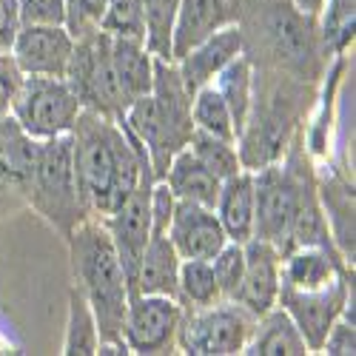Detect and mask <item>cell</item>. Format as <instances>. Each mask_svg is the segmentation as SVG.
Segmentation results:
<instances>
[{"mask_svg": "<svg viewBox=\"0 0 356 356\" xmlns=\"http://www.w3.org/2000/svg\"><path fill=\"white\" fill-rule=\"evenodd\" d=\"M72 134V160L88 217L106 220L131 197L143 177H154L145 145L120 117L83 108Z\"/></svg>", "mask_w": 356, "mask_h": 356, "instance_id": "cell-1", "label": "cell"}, {"mask_svg": "<svg viewBox=\"0 0 356 356\" xmlns=\"http://www.w3.org/2000/svg\"><path fill=\"white\" fill-rule=\"evenodd\" d=\"M254 236L274 243L280 254L300 245H334L319 209L316 171L308 160V148L302 154V134L291 140L280 160L254 171Z\"/></svg>", "mask_w": 356, "mask_h": 356, "instance_id": "cell-2", "label": "cell"}, {"mask_svg": "<svg viewBox=\"0 0 356 356\" xmlns=\"http://www.w3.org/2000/svg\"><path fill=\"white\" fill-rule=\"evenodd\" d=\"M66 243L74 285L83 291V296L95 311L100 345H126L123 322L131 300V288L103 220L86 217L66 236Z\"/></svg>", "mask_w": 356, "mask_h": 356, "instance_id": "cell-3", "label": "cell"}, {"mask_svg": "<svg viewBox=\"0 0 356 356\" xmlns=\"http://www.w3.org/2000/svg\"><path fill=\"white\" fill-rule=\"evenodd\" d=\"M120 120L145 145L152 160L154 180H163L168 163L183 152L191 140V92L186 88L174 60L154 57V83L152 92L137 97Z\"/></svg>", "mask_w": 356, "mask_h": 356, "instance_id": "cell-4", "label": "cell"}, {"mask_svg": "<svg viewBox=\"0 0 356 356\" xmlns=\"http://www.w3.org/2000/svg\"><path fill=\"white\" fill-rule=\"evenodd\" d=\"M300 100L302 92H296L293 77L277 69L271 77H257L254 72V97L251 111L243 134L236 137L240 160L248 171H257L285 154L291 140L300 134Z\"/></svg>", "mask_w": 356, "mask_h": 356, "instance_id": "cell-5", "label": "cell"}, {"mask_svg": "<svg viewBox=\"0 0 356 356\" xmlns=\"http://www.w3.org/2000/svg\"><path fill=\"white\" fill-rule=\"evenodd\" d=\"M26 205L35 209L63 236H69L88 217L77 188V174L72 160V134H60V137L38 143V157H35L32 180H29Z\"/></svg>", "mask_w": 356, "mask_h": 356, "instance_id": "cell-6", "label": "cell"}, {"mask_svg": "<svg viewBox=\"0 0 356 356\" xmlns=\"http://www.w3.org/2000/svg\"><path fill=\"white\" fill-rule=\"evenodd\" d=\"M66 83L72 86L83 108L108 117H123L126 100L111 63V35H106L100 26L74 38Z\"/></svg>", "mask_w": 356, "mask_h": 356, "instance_id": "cell-7", "label": "cell"}, {"mask_svg": "<svg viewBox=\"0 0 356 356\" xmlns=\"http://www.w3.org/2000/svg\"><path fill=\"white\" fill-rule=\"evenodd\" d=\"M254 314L234 300H220L209 308L183 311L177 350L188 356H234L243 353L254 328Z\"/></svg>", "mask_w": 356, "mask_h": 356, "instance_id": "cell-8", "label": "cell"}, {"mask_svg": "<svg viewBox=\"0 0 356 356\" xmlns=\"http://www.w3.org/2000/svg\"><path fill=\"white\" fill-rule=\"evenodd\" d=\"M83 106L66 77H40L26 74L12 106L17 126L35 140H51L69 134L77 123Z\"/></svg>", "mask_w": 356, "mask_h": 356, "instance_id": "cell-9", "label": "cell"}, {"mask_svg": "<svg viewBox=\"0 0 356 356\" xmlns=\"http://www.w3.org/2000/svg\"><path fill=\"white\" fill-rule=\"evenodd\" d=\"M277 305L296 322L308 348L319 350L325 334L339 316L353 322V274L348 271L337 282L316 291H293L280 285Z\"/></svg>", "mask_w": 356, "mask_h": 356, "instance_id": "cell-10", "label": "cell"}, {"mask_svg": "<svg viewBox=\"0 0 356 356\" xmlns=\"http://www.w3.org/2000/svg\"><path fill=\"white\" fill-rule=\"evenodd\" d=\"M180 322H183V305L174 296L131 293L123 322V342L129 353H143V356L177 353Z\"/></svg>", "mask_w": 356, "mask_h": 356, "instance_id": "cell-11", "label": "cell"}, {"mask_svg": "<svg viewBox=\"0 0 356 356\" xmlns=\"http://www.w3.org/2000/svg\"><path fill=\"white\" fill-rule=\"evenodd\" d=\"M152 186H154V177H143L140 186L131 191V197L114 214H108L103 220L111 243H114V251L120 257L131 293H134V280H137V268H140L145 243H148V236H152V211H148Z\"/></svg>", "mask_w": 356, "mask_h": 356, "instance_id": "cell-12", "label": "cell"}, {"mask_svg": "<svg viewBox=\"0 0 356 356\" xmlns=\"http://www.w3.org/2000/svg\"><path fill=\"white\" fill-rule=\"evenodd\" d=\"M38 143L40 140L29 137L12 114L0 117V217L26 205L29 180H32L35 157H38Z\"/></svg>", "mask_w": 356, "mask_h": 356, "instance_id": "cell-13", "label": "cell"}, {"mask_svg": "<svg viewBox=\"0 0 356 356\" xmlns=\"http://www.w3.org/2000/svg\"><path fill=\"white\" fill-rule=\"evenodd\" d=\"M74 51V35L69 26H20L12 46V57L23 74L66 77Z\"/></svg>", "mask_w": 356, "mask_h": 356, "instance_id": "cell-14", "label": "cell"}, {"mask_svg": "<svg viewBox=\"0 0 356 356\" xmlns=\"http://www.w3.org/2000/svg\"><path fill=\"white\" fill-rule=\"evenodd\" d=\"M243 248H245V271H243L240 288H236L231 300L240 302L254 316H259L277 305L282 254L274 243L259 240V236H251Z\"/></svg>", "mask_w": 356, "mask_h": 356, "instance_id": "cell-15", "label": "cell"}, {"mask_svg": "<svg viewBox=\"0 0 356 356\" xmlns=\"http://www.w3.org/2000/svg\"><path fill=\"white\" fill-rule=\"evenodd\" d=\"M168 240L183 259H211L228 243V236L211 205L177 200L168 222Z\"/></svg>", "mask_w": 356, "mask_h": 356, "instance_id": "cell-16", "label": "cell"}, {"mask_svg": "<svg viewBox=\"0 0 356 356\" xmlns=\"http://www.w3.org/2000/svg\"><path fill=\"white\" fill-rule=\"evenodd\" d=\"M245 51V32L240 23H228L217 32H211L205 40H200L194 49H188L177 63V72H180L186 88L194 95L197 88L214 83V77Z\"/></svg>", "mask_w": 356, "mask_h": 356, "instance_id": "cell-17", "label": "cell"}, {"mask_svg": "<svg viewBox=\"0 0 356 356\" xmlns=\"http://www.w3.org/2000/svg\"><path fill=\"white\" fill-rule=\"evenodd\" d=\"M236 20H240V0H180L174 20L171 60H180L200 40Z\"/></svg>", "mask_w": 356, "mask_h": 356, "instance_id": "cell-18", "label": "cell"}, {"mask_svg": "<svg viewBox=\"0 0 356 356\" xmlns=\"http://www.w3.org/2000/svg\"><path fill=\"white\" fill-rule=\"evenodd\" d=\"M316 197L328 225L331 243L348 265H353V188L331 168L316 174Z\"/></svg>", "mask_w": 356, "mask_h": 356, "instance_id": "cell-19", "label": "cell"}, {"mask_svg": "<svg viewBox=\"0 0 356 356\" xmlns=\"http://www.w3.org/2000/svg\"><path fill=\"white\" fill-rule=\"evenodd\" d=\"M214 211L225 228L231 243L245 245L254 236V217H257V194H254V171L243 168L222 180Z\"/></svg>", "mask_w": 356, "mask_h": 356, "instance_id": "cell-20", "label": "cell"}, {"mask_svg": "<svg viewBox=\"0 0 356 356\" xmlns=\"http://www.w3.org/2000/svg\"><path fill=\"white\" fill-rule=\"evenodd\" d=\"M248 356H302V353H311L305 337L296 328V322L280 308H268L265 314H259L254 319V328H251V337L245 342V350Z\"/></svg>", "mask_w": 356, "mask_h": 356, "instance_id": "cell-21", "label": "cell"}, {"mask_svg": "<svg viewBox=\"0 0 356 356\" xmlns=\"http://www.w3.org/2000/svg\"><path fill=\"white\" fill-rule=\"evenodd\" d=\"M183 257L171 245L168 234H152L145 243L134 293H157V296H174L177 300V277H180Z\"/></svg>", "mask_w": 356, "mask_h": 356, "instance_id": "cell-22", "label": "cell"}, {"mask_svg": "<svg viewBox=\"0 0 356 356\" xmlns=\"http://www.w3.org/2000/svg\"><path fill=\"white\" fill-rule=\"evenodd\" d=\"M111 63H114V74H117V83H120L126 108L137 97L152 92L154 54L145 49L143 40H137V38H111Z\"/></svg>", "mask_w": 356, "mask_h": 356, "instance_id": "cell-23", "label": "cell"}, {"mask_svg": "<svg viewBox=\"0 0 356 356\" xmlns=\"http://www.w3.org/2000/svg\"><path fill=\"white\" fill-rule=\"evenodd\" d=\"M163 180H165V186L174 191L177 200L211 205V209H214V202H217V197H220V188H222V180L191 154L188 145L183 148V152L174 154V160L168 163Z\"/></svg>", "mask_w": 356, "mask_h": 356, "instance_id": "cell-24", "label": "cell"}, {"mask_svg": "<svg viewBox=\"0 0 356 356\" xmlns=\"http://www.w3.org/2000/svg\"><path fill=\"white\" fill-rule=\"evenodd\" d=\"M211 86L222 95V100L231 111V120H234V131H236V137H240L243 129H245V120H248V111H251V97H254V63H251V57L245 51L240 57H234V60L214 77Z\"/></svg>", "mask_w": 356, "mask_h": 356, "instance_id": "cell-25", "label": "cell"}, {"mask_svg": "<svg viewBox=\"0 0 356 356\" xmlns=\"http://www.w3.org/2000/svg\"><path fill=\"white\" fill-rule=\"evenodd\" d=\"M220 300H225V296L220 293L211 259H183L180 277H177V302L183 305V311L209 308Z\"/></svg>", "mask_w": 356, "mask_h": 356, "instance_id": "cell-26", "label": "cell"}, {"mask_svg": "<svg viewBox=\"0 0 356 356\" xmlns=\"http://www.w3.org/2000/svg\"><path fill=\"white\" fill-rule=\"evenodd\" d=\"M97 345H100V334H97L95 311L83 296V291L77 285H72L63 353H69V356H92V353H97Z\"/></svg>", "mask_w": 356, "mask_h": 356, "instance_id": "cell-27", "label": "cell"}, {"mask_svg": "<svg viewBox=\"0 0 356 356\" xmlns=\"http://www.w3.org/2000/svg\"><path fill=\"white\" fill-rule=\"evenodd\" d=\"M319 23V46L328 57L345 54L353 43V26H356V0H325Z\"/></svg>", "mask_w": 356, "mask_h": 356, "instance_id": "cell-28", "label": "cell"}, {"mask_svg": "<svg viewBox=\"0 0 356 356\" xmlns=\"http://www.w3.org/2000/svg\"><path fill=\"white\" fill-rule=\"evenodd\" d=\"M191 123H194V131H202V134H211V137H222V140L236 143L231 111H228L222 95L217 92L211 83L197 88V92L191 95Z\"/></svg>", "mask_w": 356, "mask_h": 356, "instance_id": "cell-29", "label": "cell"}, {"mask_svg": "<svg viewBox=\"0 0 356 356\" xmlns=\"http://www.w3.org/2000/svg\"><path fill=\"white\" fill-rule=\"evenodd\" d=\"M177 9H180V0H143V43L160 60H171Z\"/></svg>", "mask_w": 356, "mask_h": 356, "instance_id": "cell-30", "label": "cell"}, {"mask_svg": "<svg viewBox=\"0 0 356 356\" xmlns=\"http://www.w3.org/2000/svg\"><path fill=\"white\" fill-rule=\"evenodd\" d=\"M188 148L205 168L220 177V180H225V177L245 168L243 160H240V148H236V143H231V140L211 137V134H202V131H191Z\"/></svg>", "mask_w": 356, "mask_h": 356, "instance_id": "cell-31", "label": "cell"}, {"mask_svg": "<svg viewBox=\"0 0 356 356\" xmlns=\"http://www.w3.org/2000/svg\"><path fill=\"white\" fill-rule=\"evenodd\" d=\"M100 29L111 38H137L143 40V0H106Z\"/></svg>", "mask_w": 356, "mask_h": 356, "instance_id": "cell-32", "label": "cell"}, {"mask_svg": "<svg viewBox=\"0 0 356 356\" xmlns=\"http://www.w3.org/2000/svg\"><path fill=\"white\" fill-rule=\"evenodd\" d=\"M211 268H214V277H217V285H220V293L225 300L236 293L243 282V271H245V248L240 243H225L214 257H211Z\"/></svg>", "mask_w": 356, "mask_h": 356, "instance_id": "cell-33", "label": "cell"}, {"mask_svg": "<svg viewBox=\"0 0 356 356\" xmlns=\"http://www.w3.org/2000/svg\"><path fill=\"white\" fill-rule=\"evenodd\" d=\"M20 26H66L69 0H17Z\"/></svg>", "mask_w": 356, "mask_h": 356, "instance_id": "cell-34", "label": "cell"}, {"mask_svg": "<svg viewBox=\"0 0 356 356\" xmlns=\"http://www.w3.org/2000/svg\"><path fill=\"white\" fill-rule=\"evenodd\" d=\"M177 209V197L165 186V180H154L152 197H148V211H152V234H168V222Z\"/></svg>", "mask_w": 356, "mask_h": 356, "instance_id": "cell-35", "label": "cell"}, {"mask_svg": "<svg viewBox=\"0 0 356 356\" xmlns=\"http://www.w3.org/2000/svg\"><path fill=\"white\" fill-rule=\"evenodd\" d=\"M23 72L20 66L15 63L12 51L9 54H0V117H9L12 114V106L17 100V92L23 86Z\"/></svg>", "mask_w": 356, "mask_h": 356, "instance_id": "cell-36", "label": "cell"}, {"mask_svg": "<svg viewBox=\"0 0 356 356\" xmlns=\"http://www.w3.org/2000/svg\"><path fill=\"white\" fill-rule=\"evenodd\" d=\"M103 9H106V0H69V15H66L69 32L77 38L88 32V29H97Z\"/></svg>", "mask_w": 356, "mask_h": 356, "instance_id": "cell-37", "label": "cell"}, {"mask_svg": "<svg viewBox=\"0 0 356 356\" xmlns=\"http://www.w3.org/2000/svg\"><path fill=\"white\" fill-rule=\"evenodd\" d=\"M319 350H325L328 356H353L356 353V328H353V322L339 316L328 328V334H325Z\"/></svg>", "mask_w": 356, "mask_h": 356, "instance_id": "cell-38", "label": "cell"}, {"mask_svg": "<svg viewBox=\"0 0 356 356\" xmlns=\"http://www.w3.org/2000/svg\"><path fill=\"white\" fill-rule=\"evenodd\" d=\"M20 32L17 0H0V54H9Z\"/></svg>", "mask_w": 356, "mask_h": 356, "instance_id": "cell-39", "label": "cell"}, {"mask_svg": "<svg viewBox=\"0 0 356 356\" xmlns=\"http://www.w3.org/2000/svg\"><path fill=\"white\" fill-rule=\"evenodd\" d=\"M322 3L325 0H291V6L300 12V15H305V17H319V12H322Z\"/></svg>", "mask_w": 356, "mask_h": 356, "instance_id": "cell-40", "label": "cell"}]
</instances>
